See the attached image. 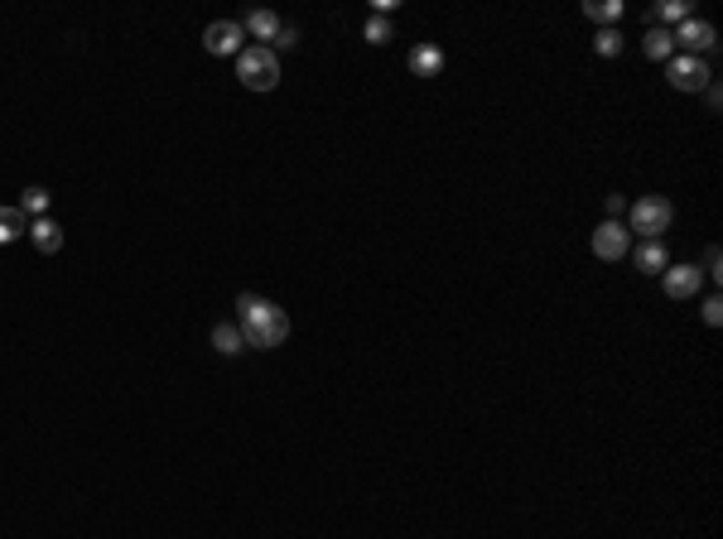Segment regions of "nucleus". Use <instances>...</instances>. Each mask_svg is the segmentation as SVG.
<instances>
[{
    "label": "nucleus",
    "mask_w": 723,
    "mask_h": 539,
    "mask_svg": "<svg viewBox=\"0 0 723 539\" xmlns=\"http://www.w3.org/2000/svg\"><path fill=\"white\" fill-rule=\"evenodd\" d=\"M685 20H689L685 0H661V5L646 10V25H656V29H661V25H685Z\"/></svg>",
    "instance_id": "12"
},
{
    "label": "nucleus",
    "mask_w": 723,
    "mask_h": 539,
    "mask_svg": "<svg viewBox=\"0 0 723 539\" xmlns=\"http://www.w3.org/2000/svg\"><path fill=\"white\" fill-rule=\"evenodd\" d=\"M594 48H598L603 58H617V54H622V39H617V29H598V34H594Z\"/></svg>",
    "instance_id": "19"
},
{
    "label": "nucleus",
    "mask_w": 723,
    "mask_h": 539,
    "mask_svg": "<svg viewBox=\"0 0 723 539\" xmlns=\"http://www.w3.org/2000/svg\"><path fill=\"white\" fill-rule=\"evenodd\" d=\"M15 236H29V217L20 208H0V246H10Z\"/></svg>",
    "instance_id": "15"
},
{
    "label": "nucleus",
    "mask_w": 723,
    "mask_h": 539,
    "mask_svg": "<svg viewBox=\"0 0 723 539\" xmlns=\"http://www.w3.org/2000/svg\"><path fill=\"white\" fill-rule=\"evenodd\" d=\"M622 208H627V202H622V193H613V198H608V212H613V222L622 217Z\"/></svg>",
    "instance_id": "25"
},
{
    "label": "nucleus",
    "mask_w": 723,
    "mask_h": 539,
    "mask_svg": "<svg viewBox=\"0 0 723 539\" xmlns=\"http://www.w3.org/2000/svg\"><path fill=\"white\" fill-rule=\"evenodd\" d=\"M29 241H35L44 256H54V250H63V227L54 217H35V222H29Z\"/></svg>",
    "instance_id": "10"
},
{
    "label": "nucleus",
    "mask_w": 723,
    "mask_h": 539,
    "mask_svg": "<svg viewBox=\"0 0 723 539\" xmlns=\"http://www.w3.org/2000/svg\"><path fill=\"white\" fill-rule=\"evenodd\" d=\"M699 313H704V323H709V328H718V323H723V299H718V294H709Z\"/></svg>",
    "instance_id": "22"
},
{
    "label": "nucleus",
    "mask_w": 723,
    "mask_h": 539,
    "mask_svg": "<svg viewBox=\"0 0 723 539\" xmlns=\"http://www.w3.org/2000/svg\"><path fill=\"white\" fill-rule=\"evenodd\" d=\"M666 265H670V256H666L661 241H646L636 250V270H642V275H666Z\"/></svg>",
    "instance_id": "13"
},
{
    "label": "nucleus",
    "mask_w": 723,
    "mask_h": 539,
    "mask_svg": "<svg viewBox=\"0 0 723 539\" xmlns=\"http://www.w3.org/2000/svg\"><path fill=\"white\" fill-rule=\"evenodd\" d=\"M699 275L723 280V256H718V246H709V250H704V270H699Z\"/></svg>",
    "instance_id": "21"
},
{
    "label": "nucleus",
    "mask_w": 723,
    "mask_h": 539,
    "mask_svg": "<svg viewBox=\"0 0 723 539\" xmlns=\"http://www.w3.org/2000/svg\"><path fill=\"white\" fill-rule=\"evenodd\" d=\"M666 77H670V87L676 92H704L714 82V73H709V63L704 58H670V67H666Z\"/></svg>",
    "instance_id": "4"
},
{
    "label": "nucleus",
    "mask_w": 723,
    "mask_h": 539,
    "mask_svg": "<svg viewBox=\"0 0 723 539\" xmlns=\"http://www.w3.org/2000/svg\"><path fill=\"white\" fill-rule=\"evenodd\" d=\"M20 212L29 217V222H35V217H44V212H48V188H39V183H35V188H25V193H20Z\"/></svg>",
    "instance_id": "18"
},
{
    "label": "nucleus",
    "mask_w": 723,
    "mask_h": 539,
    "mask_svg": "<svg viewBox=\"0 0 723 539\" xmlns=\"http://www.w3.org/2000/svg\"><path fill=\"white\" fill-rule=\"evenodd\" d=\"M212 347L222 351V357H237V351L246 347V337H242L237 323H217V328H212Z\"/></svg>",
    "instance_id": "14"
},
{
    "label": "nucleus",
    "mask_w": 723,
    "mask_h": 539,
    "mask_svg": "<svg viewBox=\"0 0 723 539\" xmlns=\"http://www.w3.org/2000/svg\"><path fill=\"white\" fill-rule=\"evenodd\" d=\"M642 48H646V58L651 63H670L676 58V39H670V29H646V39H642Z\"/></svg>",
    "instance_id": "11"
},
{
    "label": "nucleus",
    "mask_w": 723,
    "mask_h": 539,
    "mask_svg": "<svg viewBox=\"0 0 723 539\" xmlns=\"http://www.w3.org/2000/svg\"><path fill=\"white\" fill-rule=\"evenodd\" d=\"M299 44V29L294 25H280V34H275V48H294Z\"/></svg>",
    "instance_id": "23"
},
{
    "label": "nucleus",
    "mask_w": 723,
    "mask_h": 539,
    "mask_svg": "<svg viewBox=\"0 0 723 539\" xmlns=\"http://www.w3.org/2000/svg\"><path fill=\"white\" fill-rule=\"evenodd\" d=\"M242 29H246V34H256V39H271V44H275V34H280V15H271V10H251Z\"/></svg>",
    "instance_id": "16"
},
{
    "label": "nucleus",
    "mask_w": 723,
    "mask_h": 539,
    "mask_svg": "<svg viewBox=\"0 0 723 539\" xmlns=\"http://www.w3.org/2000/svg\"><path fill=\"white\" fill-rule=\"evenodd\" d=\"M237 77H242V87H251V92H275V82H280L275 48L271 44H246L237 54Z\"/></svg>",
    "instance_id": "2"
},
{
    "label": "nucleus",
    "mask_w": 723,
    "mask_h": 539,
    "mask_svg": "<svg viewBox=\"0 0 723 539\" xmlns=\"http://www.w3.org/2000/svg\"><path fill=\"white\" fill-rule=\"evenodd\" d=\"M704 97H709V111H718V101H723V92H718V82H709V87H704Z\"/></svg>",
    "instance_id": "24"
},
{
    "label": "nucleus",
    "mask_w": 723,
    "mask_h": 539,
    "mask_svg": "<svg viewBox=\"0 0 723 539\" xmlns=\"http://www.w3.org/2000/svg\"><path fill=\"white\" fill-rule=\"evenodd\" d=\"M242 39H246V29H242L237 20H217V25L203 29V48H208V54H217V58L242 54V48H246Z\"/></svg>",
    "instance_id": "5"
},
{
    "label": "nucleus",
    "mask_w": 723,
    "mask_h": 539,
    "mask_svg": "<svg viewBox=\"0 0 723 539\" xmlns=\"http://www.w3.org/2000/svg\"><path fill=\"white\" fill-rule=\"evenodd\" d=\"M584 15H588V20H598V25H617L622 20V0H588Z\"/></svg>",
    "instance_id": "17"
},
{
    "label": "nucleus",
    "mask_w": 723,
    "mask_h": 539,
    "mask_svg": "<svg viewBox=\"0 0 723 539\" xmlns=\"http://www.w3.org/2000/svg\"><path fill=\"white\" fill-rule=\"evenodd\" d=\"M670 39H676V48H685V58H695V54H709L718 34H714L709 20H685L676 34H670Z\"/></svg>",
    "instance_id": "6"
},
{
    "label": "nucleus",
    "mask_w": 723,
    "mask_h": 539,
    "mask_svg": "<svg viewBox=\"0 0 723 539\" xmlns=\"http://www.w3.org/2000/svg\"><path fill=\"white\" fill-rule=\"evenodd\" d=\"M367 44H391V25H386L381 15H377V20H367Z\"/></svg>",
    "instance_id": "20"
},
{
    "label": "nucleus",
    "mask_w": 723,
    "mask_h": 539,
    "mask_svg": "<svg viewBox=\"0 0 723 539\" xmlns=\"http://www.w3.org/2000/svg\"><path fill=\"white\" fill-rule=\"evenodd\" d=\"M410 73H415V77H439V73H444V48L415 44V48H410Z\"/></svg>",
    "instance_id": "9"
},
{
    "label": "nucleus",
    "mask_w": 723,
    "mask_h": 539,
    "mask_svg": "<svg viewBox=\"0 0 723 539\" xmlns=\"http://www.w3.org/2000/svg\"><path fill=\"white\" fill-rule=\"evenodd\" d=\"M670 217H676V208H670L666 198H636L632 202V227L627 231H636L642 241H661V231L670 227Z\"/></svg>",
    "instance_id": "3"
},
{
    "label": "nucleus",
    "mask_w": 723,
    "mask_h": 539,
    "mask_svg": "<svg viewBox=\"0 0 723 539\" xmlns=\"http://www.w3.org/2000/svg\"><path fill=\"white\" fill-rule=\"evenodd\" d=\"M661 284H666V299H695L699 284H704V275H699L695 265H666Z\"/></svg>",
    "instance_id": "8"
},
{
    "label": "nucleus",
    "mask_w": 723,
    "mask_h": 539,
    "mask_svg": "<svg viewBox=\"0 0 723 539\" xmlns=\"http://www.w3.org/2000/svg\"><path fill=\"white\" fill-rule=\"evenodd\" d=\"M237 328L246 337V347L271 351L290 337V313H284L280 303L261 299V294H237Z\"/></svg>",
    "instance_id": "1"
},
{
    "label": "nucleus",
    "mask_w": 723,
    "mask_h": 539,
    "mask_svg": "<svg viewBox=\"0 0 723 539\" xmlns=\"http://www.w3.org/2000/svg\"><path fill=\"white\" fill-rule=\"evenodd\" d=\"M627 246H632V231L622 227V222H603L594 231V256L598 260H622V256H627Z\"/></svg>",
    "instance_id": "7"
}]
</instances>
